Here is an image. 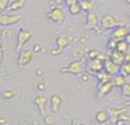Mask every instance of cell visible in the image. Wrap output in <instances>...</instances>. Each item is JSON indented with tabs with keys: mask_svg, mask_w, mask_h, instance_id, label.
<instances>
[{
	"mask_svg": "<svg viewBox=\"0 0 130 125\" xmlns=\"http://www.w3.org/2000/svg\"><path fill=\"white\" fill-rule=\"evenodd\" d=\"M78 125H86V124H83V123H79Z\"/></svg>",
	"mask_w": 130,
	"mask_h": 125,
	"instance_id": "cell-41",
	"label": "cell"
},
{
	"mask_svg": "<svg viewBox=\"0 0 130 125\" xmlns=\"http://www.w3.org/2000/svg\"><path fill=\"white\" fill-rule=\"evenodd\" d=\"M25 5H26V0H13L9 2L6 11L7 13H15V11H18L22 8H24Z\"/></svg>",
	"mask_w": 130,
	"mask_h": 125,
	"instance_id": "cell-13",
	"label": "cell"
},
{
	"mask_svg": "<svg viewBox=\"0 0 130 125\" xmlns=\"http://www.w3.org/2000/svg\"><path fill=\"white\" fill-rule=\"evenodd\" d=\"M49 102V98L47 96H37L34 98V105L38 107L40 114L42 115V117L47 114V105Z\"/></svg>",
	"mask_w": 130,
	"mask_h": 125,
	"instance_id": "cell-7",
	"label": "cell"
},
{
	"mask_svg": "<svg viewBox=\"0 0 130 125\" xmlns=\"http://www.w3.org/2000/svg\"><path fill=\"white\" fill-rule=\"evenodd\" d=\"M99 24L104 30H111L115 29L117 26H119V20L112 14H105L102 16V18L99 19Z\"/></svg>",
	"mask_w": 130,
	"mask_h": 125,
	"instance_id": "cell-4",
	"label": "cell"
},
{
	"mask_svg": "<svg viewBox=\"0 0 130 125\" xmlns=\"http://www.w3.org/2000/svg\"><path fill=\"white\" fill-rule=\"evenodd\" d=\"M33 34H32L31 31L29 30H25V29H20L18 30V33H17V42H16V51L20 52L21 50H23V48L25 47L27 42H30V40L32 39Z\"/></svg>",
	"mask_w": 130,
	"mask_h": 125,
	"instance_id": "cell-2",
	"label": "cell"
},
{
	"mask_svg": "<svg viewBox=\"0 0 130 125\" xmlns=\"http://www.w3.org/2000/svg\"><path fill=\"white\" fill-rule=\"evenodd\" d=\"M128 49H129V46L124 40H119L118 41L117 48H115L117 51H120V52H122V54H126V52L128 51Z\"/></svg>",
	"mask_w": 130,
	"mask_h": 125,
	"instance_id": "cell-20",
	"label": "cell"
},
{
	"mask_svg": "<svg viewBox=\"0 0 130 125\" xmlns=\"http://www.w3.org/2000/svg\"><path fill=\"white\" fill-rule=\"evenodd\" d=\"M69 13L71 14L72 16H76V15H79V14L81 13V8H80V5H79V2H76V4H73V5H71V6H69Z\"/></svg>",
	"mask_w": 130,
	"mask_h": 125,
	"instance_id": "cell-23",
	"label": "cell"
},
{
	"mask_svg": "<svg viewBox=\"0 0 130 125\" xmlns=\"http://www.w3.org/2000/svg\"><path fill=\"white\" fill-rule=\"evenodd\" d=\"M79 5H80V8L81 11H85V13H90L94 7V4H92L91 0H81L79 1Z\"/></svg>",
	"mask_w": 130,
	"mask_h": 125,
	"instance_id": "cell-17",
	"label": "cell"
},
{
	"mask_svg": "<svg viewBox=\"0 0 130 125\" xmlns=\"http://www.w3.org/2000/svg\"><path fill=\"white\" fill-rule=\"evenodd\" d=\"M127 105H130V101H129V102H127Z\"/></svg>",
	"mask_w": 130,
	"mask_h": 125,
	"instance_id": "cell-43",
	"label": "cell"
},
{
	"mask_svg": "<svg viewBox=\"0 0 130 125\" xmlns=\"http://www.w3.org/2000/svg\"><path fill=\"white\" fill-rule=\"evenodd\" d=\"M34 54L32 52V50L29 49H23L18 52V57H17V62L21 67L27 66L31 64V61L33 60Z\"/></svg>",
	"mask_w": 130,
	"mask_h": 125,
	"instance_id": "cell-6",
	"label": "cell"
},
{
	"mask_svg": "<svg viewBox=\"0 0 130 125\" xmlns=\"http://www.w3.org/2000/svg\"><path fill=\"white\" fill-rule=\"evenodd\" d=\"M99 55H101V54H99V51L97 49H91V50H89V51H88L87 58L89 59V60H95V59L98 58Z\"/></svg>",
	"mask_w": 130,
	"mask_h": 125,
	"instance_id": "cell-25",
	"label": "cell"
},
{
	"mask_svg": "<svg viewBox=\"0 0 130 125\" xmlns=\"http://www.w3.org/2000/svg\"><path fill=\"white\" fill-rule=\"evenodd\" d=\"M103 71L106 74H108L110 76L112 75H118L120 73V66H118L117 64H114L110 59H105L103 61Z\"/></svg>",
	"mask_w": 130,
	"mask_h": 125,
	"instance_id": "cell-9",
	"label": "cell"
},
{
	"mask_svg": "<svg viewBox=\"0 0 130 125\" xmlns=\"http://www.w3.org/2000/svg\"><path fill=\"white\" fill-rule=\"evenodd\" d=\"M112 82H113L114 87L122 88L127 83V78H126V76H123V75H118L114 77V80H112Z\"/></svg>",
	"mask_w": 130,
	"mask_h": 125,
	"instance_id": "cell-19",
	"label": "cell"
},
{
	"mask_svg": "<svg viewBox=\"0 0 130 125\" xmlns=\"http://www.w3.org/2000/svg\"><path fill=\"white\" fill-rule=\"evenodd\" d=\"M79 1H81V0H79Z\"/></svg>",
	"mask_w": 130,
	"mask_h": 125,
	"instance_id": "cell-44",
	"label": "cell"
},
{
	"mask_svg": "<svg viewBox=\"0 0 130 125\" xmlns=\"http://www.w3.org/2000/svg\"><path fill=\"white\" fill-rule=\"evenodd\" d=\"M43 123L46 125H54L56 124V117H55L54 114H46L43 116Z\"/></svg>",
	"mask_w": 130,
	"mask_h": 125,
	"instance_id": "cell-24",
	"label": "cell"
},
{
	"mask_svg": "<svg viewBox=\"0 0 130 125\" xmlns=\"http://www.w3.org/2000/svg\"><path fill=\"white\" fill-rule=\"evenodd\" d=\"M128 16H129V18H130V11H129V13H128Z\"/></svg>",
	"mask_w": 130,
	"mask_h": 125,
	"instance_id": "cell-42",
	"label": "cell"
},
{
	"mask_svg": "<svg viewBox=\"0 0 130 125\" xmlns=\"http://www.w3.org/2000/svg\"><path fill=\"white\" fill-rule=\"evenodd\" d=\"M120 72H121V75L126 76V77L130 76V61H124L120 66Z\"/></svg>",
	"mask_w": 130,
	"mask_h": 125,
	"instance_id": "cell-22",
	"label": "cell"
},
{
	"mask_svg": "<svg viewBox=\"0 0 130 125\" xmlns=\"http://www.w3.org/2000/svg\"><path fill=\"white\" fill-rule=\"evenodd\" d=\"M128 27L127 26H117L115 29L112 30L111 32V38L115 39V40H123L126 35L128 34Z\"/></svg>",
	"mask_w": 130,
	"mask_h": 125,
	"instance_id": "cell-12",
	"label": "cell"
},
{
	"mask_svg": "<svg viewBox=\"0 0 130 125\" xmlns=\"http://www.w3.org/2000/svg\"><path fill=\"white\" fill-rule=\"evenodd\" d=\"M11 33H13V31H11V30H8L7 27H5V29L1 31V38L5 39V40H6V39H8V38L10 39L11 38Z\"/></svg>",
	"mask_w": 130,
	"mask_h": 125,
	"instance_id": "cell-28",
	"label": "cell"
},
{
	"mask_svg": "<svg viewBox=\"0 0 130 125\" xmlns=\"http://www.w3.org/2000/svg\"><path fill=\"white\" fill-rule=\"evenodd\" d=\"M82 81H83V82H86V81H89V75H88V74H86V75H83Z\"/></svg>",
	"mask_w": 130,
	"mask_h": 125,
	"instance_id": "cell-37",
	"label": "cell"
},
{
	"mask_svg": "<svg viewBox=\"0 0 130 125\" xmlns=\"http://www.w3.org/2000/svg\"><path fill=\"white\" fill-rule=\"evenodd\" d=\"M50 101V109H52L53 114H58L62 109V105H63V99L58 94H53L49 99Z\"/></svg>",
	"mask_w": 130,
	"mask_h": 125,
	"instance_id": "cell-10",
	"label": "cell"
},
{
	"mask_svg": "<svg viewBox=\"0 0 130 125\" xmlns=\"http://www.w3.org/2000/svg\"><path fill=\"white\" fill-rule=\"evenodd\" d=\"M99 26V17L96 13H90L87 14V20H86L85 29L87 30H96Z\"/></svg>",
	"mask_w": 130,
	"mask_h": 125,
	"instance_id": "cell-8",
	"label": "cell"
},
{
	"mask_svg": "<svg viewBox=\"0 0 130 125\" xmlns=\"http://www.w3.org/2000/svg\"><path fill=\"white\" fill-rule=\"evenodd\" d=\"M118 41H119V40H115V39H113V38H111L110 40H108V42H107V48L111 50V51L115 50V48H117V45H118Z\"/></svg>",
	"mask_w": 130,
	"mask_h": 125,
	"instance_id": "cell-27",
	"label": "cell"
},
{
	"mask_svg": "<svg viewBox=\"0 0 130 125\" xmlns=\"http://www.w3.org/2000/svg\"><path fill=\"white\" fill-rule=\"evenodd\" d=\"M5 123H6V119L4 117H0V125H5Z\"/></svg>",
	"mask_w": 130,
	"mask_h": 125,
	"instance_id": "cell-38",
	"label": "cell"
},
{
	"mask_svg": "<svg viewBox=\"0 0 130 125\" xmlns=\"http://www.w3.org/2000/svg\"><path fill=\"white\" fill-rule=\"evenodd\" d=\"M63 1H64V0H56V2H57V4H59V5H61Z\"/></svg>",
	"mask_w": 130,
	"mask_h": 125,
	"instance_id": "cell-39",
	"label": "cell"
},
{
	"mask_svg": "<svg viewBox=\"0 0 130 125\" xmlns=\"http://www.w3.org/2000/svg\"><path fill=\"white\" fill-rule=\"evenodd\" d=\"M10 1L11 0H0V13L6 11L7 7H8V5H9Z\"/></svg>",
	"mask_w": 130,
	"mask_h": 125,
	"instance_id": "cell-29",
	"label": "cell"
},
{
	"mask_svg": "<svg viewBox=\"0 0 130 125\" xmlns=\"http://www.w3.org/2000/svg\"><path fill=\"white\" fill-rule=\"evenodd\" d=\"M69 43H70V40L65 35H59L56 38V47L59 48V49L64 50L69 46Z\"/></svg>",
	"mask_w": 130,
	"mask_h": 125,
	"instance_id": "cell-18",
	"label": "cell"
},
{
	"mask_svg": "<svg viewBox=\"0 0 130 125\" xmlns=\"http://www.w3.org/2000/svg\"><path fill=\"white\" fill-rule=\"evenodd\" d=\"M124 56H126V54H122V52H120V51L113 50V51L111 52L110 60H112L114 64H117L118 66H121L124 62Z\"/></svg>",
	"mask_w": 130,
	"mask_h": 125,
	"instance_id": "cell-15",
	"label": "cell"
},
{
	"mask_svg": "<svg viewBox=\"0 0 130 125\" xmlns=\"http://www.w3.org/2000/svg\"><path fill=\"white\" fill-rule=\"evenodd\" d=\"M124 1H126L128 5H130V0H124Z\"/></svg>",
	"mask_w": 130,
	"mask_h": 125,
	"instance_id": "cell-40",
	"label": "cell"
},
{
	"mask_svg": "<svg viewBox=\"0 0 130 125\" xmlns=\"http://www.w3.org/2000/svg\"><path fill=\"white\" fill-rule=\"evenodd\" d=\"M117 125H129L128 122H124V121H119L117 123Z\"/></svg>",
	"mask_w": 130,
	"mask_h": 125,
	"instance_id": "cell-36",
	"label": "cell"
},
{
	"mask_svg": "<svg viewBox=\"0 0 130 125\" xmlns=\"http://www.w3.org/2000/svg\"><path fill=\"white\" fill-rule=\"evenodd\" d=\"M103 71V61L99 59H95V60H90L88 65V72L91 74H97L99 72Z\"/></svg>",
	"mask_w": 130,
	"mask_h": 125,
	"instance_id": "cell-14",
	"label": "cell"
},
{
	"mask_svg": "<svg viewBox=\"0 0 130 125\" xmlns=\"http://www.w3.org/2000/svg\"><path fill=\"white\" fill-rule=\"evenodd\" d=\"M43 50V47L40 45V43H36V45L33 46V48H32V52L33 54H38V52H41Z\"/></svg>",
	"mask_w": 130,
	"mask_h": 125,
	"instance_id": "cell-30",
	"label": "cell"
},
{
	"mask_svg": "<svg viewBox=\"0 0 130 125\" xmlns=\"http://www.w3.org/2000/svg\"><path fill=\"white\" fill-rule=\"evenodd\" d=\"M1 96H2V98H5V99H13L17 96V91L13 90V89H6L2 91Z\"/></svg>",
	"mask_w": 130,
	"mask_h": 125,
	"instance_id": "cell-21",
	"label": "cell"
},
{
	"mask_svg": "<svg viewBox=\"0 0 130 125\" xmlns=\"http://www.w3.org/2000/svg\"><path fill=\"white\" fill-rule=\"evenodd\" d=\"M37 89H38L39 91H43V90H46V85L43 84V83H39V84L37 85Z\"/></svg>",
	"mask_w": 130,
	"mask_h": 125,
	"instance_id": "cell-34",
	"label": "cell"
},
{
	"mask_svg": "<svg viewBox=\"0 0 130 125\" xmlns=\"http://www.w3.org/2000/svg\"><path fill=\"white\" fill-rule=\"evenodd\" d=\"M113 88H114V85H113L112 80L102 81V82H99V84H98V92L101 96H107L108 93L112 92Z\"/></svg>",
	"mask_w": 130,
	"mask_h": 125,
	"instance_id": "cell-11",
	"label": "cell"
},
{
	"mask_svg": "<svg viewBox=\"0 0 130 125\" xmlns=\"http://www.w3.org/2000/svg\"><path fill=\"white\" fill-rule=\"evenodd\" d=\"M64 2L67 5V6H71V5H73V4H76V2H79V0H64Z\"/></svg>",
	"mask_w": 130,
	"mask_h": 125,
	"instance_id": "cell-33",
	"label": "cell"
},
{
	"mask_svg": "<svg viewBox=\"0 0 130 125\" xmlns=\"http://www.w3.org/2000/svg\"><path fill=\"white\" fill-rule=\"evenodd\" d=\"M86 68V61L83 59H76L73 60L66 68H64V71L66 73H70L72 75H81L85 72Z\"/></svg>",
	"mask_w": 130,
	"mask_h": 125,
	"instance_id": "cell-3",
	"label": "cell"
},
{
	"mask_svg": "<svg viewBox=\"0 0 130 125\" xmlns=\"http://www.w3.org/2000/svg\"><path fill=\"white\" fill-rule=\"evenodd\" d=\"M121 89H122V94L124 97H127V98H130V83L127 82Z\"/></svg>",
	"mask_w": 130,
	"mask_h": 125,
	"instance_id": "cell-26",
	"label": "cell"
},
{
	"mask_svg": "<svg viewBox=\"0 0 130 125\" xmlns=\"http://www.w3.org/2000/svg\"><path fill=\"white\" fill-rule=\"evenodd\" d=\"M2 60H4V48H2V42L0 39V65H1Z\"/></svg>",
	"mask_w": 130,
	"mask_h": 125,
	"instance_id": "cell-32",
	"label": "cell"
},
{
	"mask_svg": "<svg viewBox=\"0 0 130 125\" xmlns=\"http://www.w3.org/2000/svg\"><path fill=\"white\" fill-rule=\"evenodd\" d=\"M123 40L126 41L127 43H128V46H130V33H128V34H127V35H126V38H124Z\"/></svg>",
	"mask_w": 130,
	"mask_h": 125,
	"instance_id": "cell-35",
	"label": "cell"
},
{
	"mask_svg": "<svg viewBox=\"0 0 130 125\" xmlns=\"http://www.w3.org/2000/svg\"><path fill=\"white\" fill-rule=\"evenodd\" d=\"M108 113L106 112V110L104 109H99L98 112L96 113V115H95V118H96V122L99 124H104L106 123V122L108 121Z\"/></svg>",
	"mask_w": 130,
	"mask_h": 125,
	"instance_id": "cell-16",
	"label": "cell"
},
{
	"mask_svg": "<svg viewBox=\"0 0 130 125\" xmlns=\"http://www.w3.org/2000/svg\"><path fill=\"white\" fill-rule=\"evenodd\" d=\"M47 17L54 23H63L66 18V15L61 7H55L47 13Z\"/></svg>",
	"mask_w": 130,
	"mask_h": 125,
	"instance_id": "cell-5",
	"label": "cell"
},
{
	"mask_svg": "<svg viewBox=\"0 0 130 125\" xmlns=\"http://www.w3.org/2000/svg\"><path fill=\"white\" fill-rule=\"evenodd\" d=\"M21 19H22V15H18V14L7 13V11L0 13V26L4 27L13 26V25L17 24Z\"/></svg>",
	"mask_w": 130,
	"mask_h": 125,
	"instance_id": "cell-1",
	"label": "cell"
},
{
	"mask_svg": "<svg viewBox=\"0 0 130 125\" xmlns=\"http://www.w3.org/2000/svg\"><path fill=\"white\" fill-rule=\"evenodd\" d=\"M62 52H63V50L59 49V48H56V49H53L52 51H50V54L54 55V56H58V55H61Z\"/></svg>",
	"mask_w": 130,
	"mask_h": 125,
	"instance_id": "cell-31",
	"label": "cell"
}]
</instances>
